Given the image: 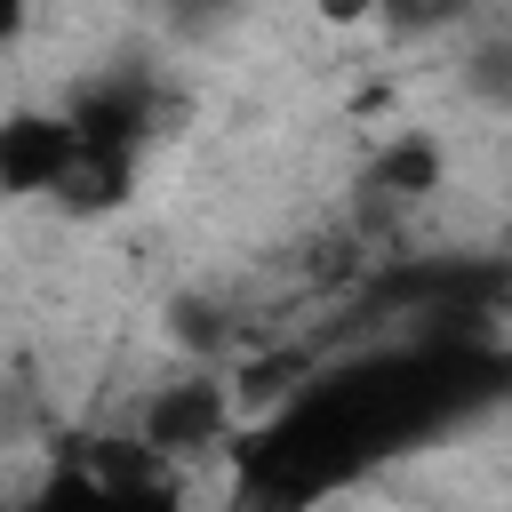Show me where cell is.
Segmentation results:
<instances>
[{"mask_svg": "<svg viewBox=\"0 0 512 512\" xmlns=\"http://www.w3.org/2000/svg\"><path fill=\"white\" fill-rule=\"evenodd\" d=\"M376 184H392L400 200L432 192V184H440V144H432V136H400V144L376 160Z\"/></svg>", "mask_w": 512, "mask_h": 512, "instance_id": "277c9868", "label": "cell"}, {"mask_svg": "<svg viewBox=\"0 0 512 512\" xmlns=\"http://www.w3.org/2000/svg\"><path fill=\"white\" fill-rule=\"evenodd\" d=\"M376 0H320V24H368Z\"/></svg>", "mask_w": 512, "mask_h": 512, "instance_id": "8992f818", "label": "cell"}, {"mask_svg": "<svg viewBox=\"0 0 512 512\" xmlns=\"http://www.w3.org/2000/svg\"><path fill=\"white\" fill-rule=\"evenodd\" d=\"M32 8H40V0H0V56H8V48L32 32Z\"/></svg>", "mask_w": 512, "mask_h": 512, "instance_id": "5b68a950", "label": "cell"}, {"mask_svg": "<svg viewBox=\"0 0 512 512\" xmlns=\"http://www.w3.org/2000/svg\"><path fill=\"white\" fill-rule=\"evenodd\" d=\"M72 112H8L0 120V192H64L72 176Z\"/></svg>", "mask_w": 512, "mask_h": 512, "instance_id": "3957f363", "label": "cell"}, {"mask_svg": "<svg viewBox=\"0 0 512 512\" xmlns=\"http://www.w3.org/2000/svg\"><path fill=\"white\" fill-rule=\"evenodd\" d=\"M224 432H232V384L224 376H176L136 416V448H152L160 464H184V456L216 448Z\"/></svg>", "mask_w": 512, "mask_h": 512, "instance_id": "7a4b0ae2", "label": "cell"}, {"mask_svg": "<svg viewBox=\"0 0 512 512\" xmlns=\"http://www.w3.org/2000/svg\"><path fill=\"white\" fill-rule=\"evenodd\" d=\"M24 512H184V488H176V464H160L152 448L120 440L104 456H72L56 464Z\"/></svg>", "mask_w": 512, "mask_h": 512, "instance_id": "6da1fadb", "label": "cell"}]
</instances>
